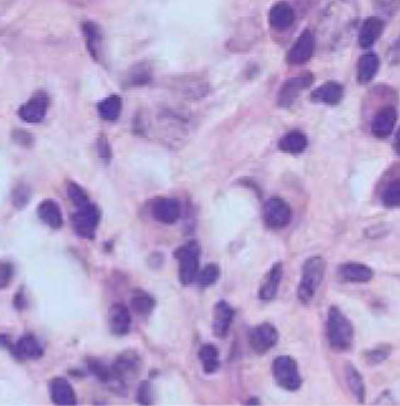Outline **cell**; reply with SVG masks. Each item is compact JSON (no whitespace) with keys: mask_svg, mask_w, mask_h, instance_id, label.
<instances>
[{"mask_svg":"<svg viewBox=\"0 0 400 406\" xmlns=\"http://www.w3.org/2000/svg\"><path fill=\"white\" fill-rule=\"evenodd\" d=\"M326 261L322 257L314 256L308 258L303 265L302 280L298 287V299L303 304H309L319 285L322 284L326 274Z\"/></svg>","mask_w":400,"mask_h":406,"instance_id":"cell-1","label":"cell"},{"mask_svg":"<svg viewBox=\"0 0 400 406\" xmlns=\"http://www.w3.org/2000/svg\"><path fill=\"white\" fill-rule=\"evenodd\" d=\"M327 338L331 347L337 351H347L353 346V324L337 306H332L328 311Z\"/></svg>","mask_w":400,"mask_h":406,"instance_id":"cell-2","label":"cell"},{"mask_svg":"<svg viewBox=\"0 0 400 406\" xmlns=\"http://www.w3.org/2000/svg\"><path fill=\"white\" fill-rule=\"evenodd\" d=\"M179 261V280L183 285H190L197 280L200 262V245L195 240L188 242L175 251Z\"/></svg>","mask_w":400,"mask_h":406,"instance_id":"cell-3","label":"cell"},{"mask_svg":"<svg viewBox=\"0 0 400 406\" xmlns=\"http://www.w3.org/2000/svg\"><path fill=\"white\" fill-rule=\"evenodd\" d=\"M273 375L276 383L287 391H295L302 385L298 364L290 356H280L275 359L273 364Z\"/></svg>","mask_w":400,"mask_h":406,"instance_id":"cell-4","label":"cell"},{"mask_svg":"<svg viewBox=\"0 0 400 406\" xmlns=\"http://www.w3.org/2000/svg\"><path fill=\"white\" fill-rule=\"evenodd\" d=\"M101 221V211L94 204H86L78 208V211L72 216V226L81 238L93 239L96 236V228Z\"/></svg>","mask_w":400,"mask_h":406,"instance_id":"cell-5","label":"cell"},{"mask_svg":"<svg viewBox=\"0 0 400 406\" xmlns=\"http://www.w3.org/2000/svg\"><path fill=\"white\" fill-rule=\"evenodd\" d=\"M263 221L273 229L287 227L292 221V209L281 197H271L263 207Z\"/></svg>","mask_w":400,"mask_h":406,"instance_id":"cell-6","label":"cell"},{"mask_svg":"<svg viewBox=\"0 0 400 406\" xmlns=\"http://www.w3.org/2000/svg\"><path fill=\"white\" fill-rule=\"evenodd\" d=\"M50 108V96L45 91H37L30 96L22 107L19 108L18 114L21 120L27 123H41Z\"/></svg>","mask_w":400,"mask_h":406,"instance_id":"cell-7","label":"cell"},{"mask_svg":"<svg viewBox=\"0 0 400 406\" xmlns=\"http://www.w3.org/2000/svg\"><path fill=\"white\" fill-rule=\"evenodd\" d=\"M248 341L255 352L263 354V353L269 352L271 348L276 346V343L279 341V333L273 324L263 323V324H258L256 327H253L250 330Z\"/></svg>","mask_w":400,"mask_h":406,"instance_id":"cell-8","label":"cell"},{"mask_svg":"<svg viewBox=\"0 0 400 406\" xmlns=\"http://www.w3.org/2000/svg\"><path fill=\"white\" fill-rule=\"evenodd\" d=\"M314 81V76L311 72L300 74L298 76L289 79L285 84L281 86L279 95H278V104L279 107H290L299 94L305 89H308Z\"/></svg>","mask_w":400,"mask_h":406,"instance_id":"cell-9","label":"cell"},{"mask_svg":"<svg viewBox=\"0 0 400 406\" xmlns=\"http://www.w3.org/2000/svg\"><path fill=\"white\" fill-rule=\"evenodd\" d=\"M151 214L155 221L164 224H173L179 221L181 205L173 197H159L151 205Z\"/></svg>","mask_w":400,"mask_h":406,"instance_id":"cell-10","label":"cell"},{"mask_svg":"<svg viewBox=\"0 0 400 406\" xmlns=\"http://www.w3.org/2000/svg\"><path fill=\"white\" fill-rule=\"evenodd\" d=\"M314 47H316L314 36L312 35L311 30H304L290 48L287 54V62L292 65H303L311 60Z\"/></svg>","mask_w":400,"mask_h":406,"instance_id":"cell-11","label":"cell"},{"mask_svg":"<svg viewBox=\"0 0 400 406\" xmlns=\"http://www.w3.org/2000/svg\"><path fill=\"white\" fill-rule=\"evenodd\" d=\"M398 114L394 107H382L377 110L371 122V133L377 138H387L394 131Z\"/></svg>","mask_w":400,"mask_h":406,"instance_id":"cell-12","label":"cell"},{"mask_svg":"<svg viewBox=\"0 0 400 406\" xmlns=\"http://www.w3.org/2000/svg\"><path fill=\"white\" fill-rule=\"evenodd\" d=\"M139 369V359L137 354L132 352L120 354L117 361L114 362L113 367L110 369V380L109 383H120L123 386V381L127 375L136 373Z\"/></svg>","mask_w":400,"mask_h":406,"instance_id":"cell-13","label":"cell"},{"mask_svg":"<svg viewBox=\"0 0 400 406\" xmlns=\"http://www.w3.org/2000/svg\"><path fill=\"white\" fill-rule=\"evenodd\" d=\"M233 317H234V311L227 301L222 300L215 304V309H213V322H212L215 337L218 338L227 337L229 328L232 325Z\"/></svg>","mask_w":400,"mask_h":406,"instance_id":"cell-14","label":"cell"},{"mask_svg":"<svg viewBox=\"0 0 400 406\" xmlns=\"http://www.w3.org/2000/svg\"><path fill=\"white\" fill-rule=\"evenodd\" d=\"M108 324L110 332L115 335H126L131 328V315L126 305L115 303L109 309Z\"/></svg>","mask_w":400,"mask_h":406,"instance_id":"cell-15","label":"cell"},{"mask_svg":"<svg viewBox=\"0 0 400 406\" xmlns=\"http://www.w3.org/2000/svg\"><path fill=\"white\" fill-rule=\"evenodd\" d=\"M295 21V13L290 4L285 1L276 3L269 13V23L274 30H284L292 27Z\"/></svg>","mask_w":400,"mask_h":406,"instance_id":"cell-16","label":"cell"},{"mask_svg":"<svg viewBox=\"0 0 400 406\" xmlns=\"http://www.w3.org/2000/svg\"><path fill=\"white\" fill-rule=\"evenodd\" d=\"M384 28H385V23L382 19L377 18V17H370L366 19L358 32L360 46L362 48L371 47L380 38Z\"/></svg>","mask_w":400,"mask_h":406,"instance_id":"cell-17","label":"cell"},{"mask_svg":"<svg viewBox=\"0 0 400 406\" xmlns=\"http://www.w3.org/2000/svg\"><path fill=\"white\" fill-rule=\"evenodd\" d=\"M282 263H275L271 267L266 277L263 279V284L258 290V298L263 301H270L274 299L280 286L281 279H282Z\"/></svg>","mask_w":400,"mask_h":406,"instance_id":"cell-18","label":"cell"},{"mask_svg":"<svg viewBox=\"0 0 400 406\" xmlns=\"http://www.w3.org/2000/svg\"><path fill=\"white\" fill-rule=\"evenodd\" d=\"M338 275L345 282H369L374 276L370 267L364 263L348 262L341 265Z\"/></svg>","mask_w":400,"mask_h":406,"instance_id":"cell-19","label":"cell"},{"mask_svg":"<svg viewBox=\"0 0 400 406\" xmlns=\"http://www.w3.org/2000/svg\"><path fill=\"white\" fill-rule=\"evenodd\" d=\"M51 398L56 405L70 406L76 404V396L70 383L65 378H55L51 383Z\"/></svg>","mask_w":400,"mask_h":406,"instance_id":"cell-20","label":"cell"},{"mask_svg":"<svg viewBox=\"0 0 400 406\" xmlns=\"http://www.w3.org/2000/svg\"><path fill=\"white\" fill-rule=\"evenodd\" d=\"M343 98V88L335 81H328L321 85L318 89L312 93V100L316 103H323L327 105H336Z\"/></svg>","mask_w":400,"mask_h":406,"instance_id":"cell-21","label":"cell"},{"mask_svg":"<svg viewBox=\"0 0 400 406\" xmlns=\"http://www.w3.org/2000/svg\"><path fill=\"white\" fill-rule=\"evenodd\" d=\"M13 351L16 356L22 359H38L43 356V348L41 343L37 341L33 335H24L19 340Z\"/></svg>","mask_w":400,"mask_h":406,"instance_id":"cell-22","label":"cell"},{"mask_svg":"<svg viewBox=\"0 0 400 406\" xmlns=\"http://www.w3.org/2000/svg\"><path fill=\"white\" fill-rule=\"evenodd\" d=\"M37 213H38L40 219L52 229H59L64 224V218H62L60 207L54 200L42 202L38 205Z\"/></svg>","mask_w":400,"mask_h":406,"instance_id":"cell-23","label":"cell"},{"mask_svg":"<svg viewBox=\"0 0 400 406\" xmlns=\"http://www.w3.org/2000/svg\"><path fill=\"white\" fill-rule=\"evenodd\" d=\"M279 150L287 153H302L308 146V138L303 132L292 131L282 136L279 141Z\"/></svg>","mask_w":400,"mask_h":406,"instance_id":"cell-24","label":"cell"},{"mask_svg":"<svg viewBox=\"0 0 400 406\" xmlns=\"http://www.w3.org/2000/svg\"><path fill=\"white\" fill-rule=\"evenodd\" d=\"M81 30H83V33H84L85 42H86L88 51L93 56V59L98 60L99 54H101V47H102V30L99 28V25H96L93 22H85V23H83Z\"/></svg>","mask_w":400,"mask_h":406,"instance_id":"cell-25","label":"cell"},{"mask_svg":"<svg viewBox=\"0 0 400 406\" xmlns=\"http://www.w3.org/2000/svg\"><path fill=\"white\" fill-rule=\"evenodd\" d=\"M379 59L377 54H362L358 62V80L361 84L369 83L377 75Z\"/></svg>","mask_w":400,"mask_h":406,"instance_id":"cell-26","label":"cell"},{"mask_svg":"<svg viewBox=\"0 0 400 406\" xmlns=\"http://www.w3.org/2000/svg\"><path fill=\"white\" fill-rule=\"evenodd\" d=\"M131 306L133 311L141 317H149L156 306V300L152 295L144 290H135L132 295Z\"/></svg>","mask_w":400,"mask_h":406,"instance_id":"cell-27","label":"cell"},{"mask_svg":"<svg viewBox=\"0 0 400 406\" xmlns=\"http://www.w3.org/2000/svg\"><path fill=\"white\" fill-rule=\"evenodd\" d=\"M122 110V100L118 95H110L99 103L98 113L101 118L108 122H113L120 117Z\"/></svg>","mask_w":400,"mask_h":406,"instance_id":"cell-28","label":"cell"},{"mask_svg":"<svg viewBox=\"0 0 400 406\" xmlns=\"http://www.w3.org/2000/svg\"><path fill=\"white\" fill-rule=\"evenodd\" d=\"M199 359L202 361V366L205 373H215L219 369V353L217 347L213 344H204L199 351Z\"/></svg>","mask_w":400,"mask_h":406,"instance_id":"cell-29","label":"cell"},{"mask_svg":"<svg viewBox=\"0 0 400 406\" xmlns=\"http://www.w3.org/2000/svg\"><path fill=\"white\" fill-rule=\"evenodd\" d=\"M346 380L348 386L351 388L353 394L355 395V398L358 399L360 402H362L365 399V383L362 377L360 375L353 364H348L346 369Z\"/></svg>","mask_w":400,"mask_h":406,"instance_id":"cell-30","label":"cell"},{"mask_svg":"<svg viewBox=\"0 0 400 406\" xmlns=\"http://www.w3.org/2000/svg\"><path fill=\"white\" fill-rule=\"evenodd\" d=\"M221 276V269L218 265L215 263H210L208 266H205L202 271H199L198 275V282L202 287L210 286L215 284Z\"/></svg>","mask_w":400,"mask_h":406,"instance_id":"cell-31","label":"cell"},{"mask_svg":"<svg viewBox=\"0 0 400 406\" xmlns=\"http://www.w3.org/2000/svg\"><path fill=\"white\" fill-rule=\"evenodd\" d=\"M382 203L390 208L400 207V179L392 181L382 192Z\"/></svg>","mask_w":400,"mask_h":406,"instance_id":"cell-32","label":"cell"},{"mask_svg":"<svg viewBox=\"0 0 400 406\" xmlns=\"http://www.w3.org/2000/svg\"><path fill=\"white\" fill-rule=\"evenodd\" d=\"M67 197H69V199L72 200V204L76 208L84 207L86 204L90 203L89 197L85 192L84 189L81 186H79L78 184H75V182H69V185H67Z\"/></svg>","mask_w":400,"mask_h":406,"instance_id":"cell-33","label":"cell"},{"mask_svg":"<svg viewBox=\"0 0 400 406\" xmlns=\"http://www.w3.org/2000/svg\"><path fill=\"white\" fill-rule=\"evenodd\" d=\"M30 195H32V192H30V187L24 185V184H21L13 192V203L18 209H22L30 202Z\"/></svg>","mask_w":400,"mask_h":406,"instance_id":"cell-34","label":"cell"},{"mask_svg":"<svg viewBox=\"0 0 400 406\" xmlns=\"http://www.w3.org/2000/svg\"><path fill=\"white\" fill-rule=\"evenodd\" d=\"M13 277V267L9 262H0V290L6 289Z\"/></svg>","mask_w":400,"mask_h":406,"instance_id":"cell-35","label":"cell"},{"mask_svg":"<svg viewBox=\"0 0 400 406\" xmlns=\"http://www.w3.org/2000/svg\"><path fill=\"white\" fill-rule=\"evenodd\" d=\"M137 401L142 405H151L152 404V394H151V386L149 383H141L137 391Z\"/></svg>","mask_w":400,"mask_h":406,"instance_id":"cell-36","label":"cell"},{"mask_svg":"<svg viewBox=\"0 0 400 406\" xmlns=\"http://www.w3.org/2000/svg\"><path fill=\"white\" fill-rule=\"evenodd\" d=\"M98 152H99V156L102 157L103 161L109 162L110 161V147L108 144L107 138L101 137L98 139Z\"/></svg>","mask_w":400,"mask_h":406,"instance_id":"cell-37","label":"cell"},{"mask_svg":"<svg viewBox=\"0 0 400 406\" xmlns=\"http://www.w3.org/2000/svg\"><path fill=\"white\" fill-rule=\"evenodd\" d=\"M389 59L393 64H398L400 62V37L395 41L394 45L390 48L389 51Z\"/></svg>","mask_w":400,"mask_h":406,"instance_id":"cell-38","label":"cell"},{"mask_svg":"<svg viewBox=\"0 0 400 406\" xmlns=\"http://www.w3.org/2000/svg\"><path fill=\"white\" fill-rule=\"evenodd\" d=\"M388 356L389 351H387V349H382V348H379L377 351L369 353V357L374 359V364H375V362H380L382 359H387Z\"/></svg>","mask_w":400,"mask_h":406,"instance_id":"cell-39","label":"cell"},{"mask_svg":"<svg viewBox=\"0 0 400 406\" xmlns=\"http://www.w3.org/2000/svg\"><path fill=\"white\" fill-rule=\"evenodd\" d=\"M14 139L18 141L21 144H25L27 142L32 141V137H30V134H27L25 132H17V133L14 134Z\"/></svg>","mask_w":400,"mask_h":406,"instance_id":"cell-40","label":"cell"},{"mask_svg":"<svg viewBox=\"0 0 400 406\" xmlns=\"http://www.w3.org/2000/svg\"><path fill=\"white\" fill-rule=\"evenodd\" d=\"M394 149L395 152H396V153L400 156V128L398 129L396 136H395Z\"/></svg>","mask_w":400,"mask_h":406,"instance_id":"cell-41","label":"cell"}]
</instances>
